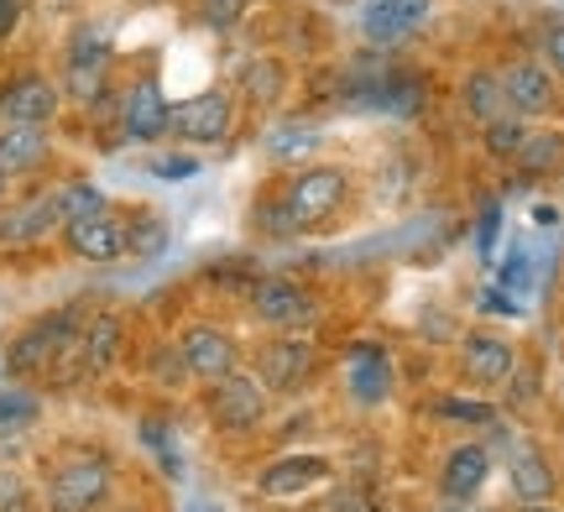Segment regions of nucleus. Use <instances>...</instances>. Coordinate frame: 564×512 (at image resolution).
<instances>
[{
  "label": "nucleus",
  "instance_id": "nucleus-42",
  "mask_svg": "<svg viewBox=\"0 0 564 512\" xmlns=\"http://www.w3.org/2000/svg\"><path fill=\"white\" fill-rule=\"evenodd\" d=\"M419 340H429V346H455V340H460V329H455V319H449L440 304H429L419 314Z\"/></svg>",
  "mask_w": 564,
  "mask_h": 512
},
{
  "label": "nucleus",
  "instance_id": "nucleus-52",
  "mask_svg": "<svg viewBox=\"0 0 564 512\" xmlns=\"http://www.w3.org/2000/svg\"><path fill=\"white\" fill-rule=\"evenodd\" d=\"M429 512H434V508H429Z\"/></svg>",
  "mask_w": 564,
  "mask_h": 512
},
{
  "label": "nucleus",
  "instance_id": "nucleus-39",
  "mask_svg": "<svg viewBox=\"0 0 564 512\" xmlns=\"http://www.w3.org/2000/svg\"><path fill=\"white\" fill-rule=\"evenodd\" d=\"M491 266H497V287H507L512 298H528V293H533V251L528 247H512Z\"/></svg>",
  "mask_w": 564,
  "mask_h": 512
},
{
  "label": "nucleus",
  "instance_id": "nucleus-41",
  "mask_svg": "<svg viewBox=\"0 0 564 512\" xmlns=\"http://www.w3.org/2000/svg\"><path fill=\"white\" fill-rule=\"evenodd\" d=\"M533 53H539V63L564 84V17H549L544 26L533 32Z\"/></svg>",
  "mask_w": 564,
  "mask_h": 512
},
{
  "label": "nucleus",
  "instance_id": "nucleus-4",
  "mask_svg": "<svg viewBox=\"0 0 564 512\" xmlns=\"http://www.w3.org/2000/svg\"><path fill=\"white\" fill-rule=\"evenodd\" d=\"M241 304H246V319L262 335H308L324 314V298L303 277H293V272H262L241 293Z\"/></svg>",
  "mask_w": 564,
  "mask_h": 512
},
{
  "label": "nucleus",
  "instance_id": "nucleus-16",
  "mask_svg": "<svg viewBox=\"0 0 564 512\" xmlns=\"http://www.w3.org/2000/svg\"><path fill=\"white\" fill-rule=\"evenodd\" d=\"M63 110V89L42 68H21L0 84V126H53Z\"/></svg>",
  "mask_w": 564,
  "mask_h": 512
},
{
  "label": "nucleus",
  "instance_id": "nucleus-10",
  "mask_svg": "<svg viewBox=\"0 0 564 512\" xmlns=\"http://www.w3.org/2000/svg\"><path fill=\"white\" fill-rule=\"evenodd\" d=\"M523 356H518V340L497 325H476L460 329L455 340V377H460L470 392H502V382L512 377Z\"/></svg>",
  "mask_w": 564,
  "mask_h": 512
},
{
  "label": "nucleus",
  "instance_id": "nucleus-47",
  "mask_svg": "<svg viewBox=\"0 0 564 512\" xmlns=\"http://www.w3.org/2000/svg\"><path fill=\"white\" fill-rule=\"evenodd\" d=\"M518 512H560L554 502H518Z\"/></svg>",
  "mask_w": 564,
  "mask_h": 512
},
{
  "label": "nucleus",
  "instance_id": "nucleus-14",
  "mask_svg": "<svg viewBox=\"0 0 564 512\" xmlns=\"http://www.w3.org/2000/svg\"><path fill=\"white\" fill-rule=\"evenodd\" d=\"M335 460L319 450H293V455H278V460H267L262 471H257V497L267 502H293V497H308V492H324V487H335Z\"/></svg>",
  "mask_w": 564,
  "mask_h": 512
},
{
  "label": "nucleus",
  "instance_id": "nucleus-6",
  "mask_svg": "<svg viewBox=\"0 0 564 512\" xmlns=\"http://www.w3.org/2000/svg\"><path fill=\"white\" fill-rule=\"evenodd\" d=\"M241 126V100L230 84H209L199 95L173 105V121H167V142L188 146V152H209V146H225Z\"/></svg>",
  "mask_w": 564,
  "mask_h": 512
},
{
  "label": "nucleus",
  "instance_id": "nucleus-27",
  "mask_svg": "<svg viewBox=\"0 0 564 512\" xmlns=\"http://www.w3.org/2000/svg\"><path fill=\"white\" fill-rule=\"evenodd\" d=\"M121 230H126V262H162L173 247V226L158 205H131L121 209Z\"/></svg>",
  "mask_w": 564,
  "mask_h": 512
},
{
  "label": "nucleus",
  "instance_id": "nucleus-44",
  "mask_svg": "<svg viewBox=\"0 0 564 512\" xmlns=\"http://www.w3.org/2000/svg\"><path fill=\"white\" fill-rule=\"evenodd\" d=\"M476 308H481V314H502V319H523V304L497 283H486L481 293H476Z\"/></svg>",
  "mask_w": 564,
  "mask_h": 512
},
{
  "label": "nucleus",
  "instance_id": "nucleus-12",
  "mask_svg": "<svg viewBox=\"0 0 564 512\" xmlns=\"http://www.w3.org/2000/svg\"><path fill=\"white\" fill-rule=\"evenodd\" d=\"M340 388L356 408H366V413L382 408L387 397L398 392V361H392V350L382 340H371V335L350 340L340 356Z\"/></svg>",
  "mask_w": 564,
  "mask_h": 512
},
{
  "label": "nucleus",
  "instance_id": "nucleus-2",
  "mask_svg": "<svg viewBox=\"0 0 564 512\" xmlns=\"http://www.w3.org/2000/svg\"><path fill=\"white\" fill-rule=\"evenodd\" d=\"M272 184H278L282 205H288V215L299 220L303 236L329 230L345 209H350V199H356V173L345 163H324V157L288 167L282 178H272Z\"/></svg>",
  "mask_w": 564,
  "mask_h": 512
},
{
  "label": "nucleus",
  "instance_id": "nucleus-40",
  "mask_svg": "<svg viewBox=\"0 0 564 512\" xmlns=\"http://www.w3.org/2000/svg\"><path fill=\"white\" fill-rule=\"evenodd\" d=\"M0 512H42V497L17 466H0Z\"/></svg>",
  "mask_w": 564,
  "mask_h": 512
},
{
  "label": "nucleus",
  "instance_id": "nucleus-36",
  "mask_svg": "<svg viewBox=\"0 0 564 512\" xmlns=\"http://www.w3.org/2000/svg\"><path fill=\"white\" fill-rule=\"evenodd\" d=\"M539 397H544V371H539V361H518L512 377L502 382V408L507 413H528Z\"/></svg>",
  "mask_w": 564,
  "mask_h": 512
},
{
  "label": "nucleus",
  "instance_id": "nucleus-8",
  "mask_svg": "<svg viewBox=\"0 0 564 512\" xmlns=\"http://www.w3.org/2000/svg\"><path fill=\"white\" fill-rule=\"evenodd\" d=\"M246 371L272 397H299L314 382V371H319V346L308 335H262L251 346V356H246Z\"/></svg>",
  "mask_w": 564,
  "mask_h": 512
},
{
  "label": "nucleus",
  "instance_id": "nucleus-33",
  "mask_svg": "<svg viewBox=\"0 0 564 512\" xmlns=\"http://www.w3.org/2000/svg\"><path fill=\"white\" fill-rule=\"evenodd\" d=\"M141 445H147V455L158 460V471L167 481H183V450H178V439H173L167 418H141Z\"/></svg>",
  "mask_w": 564,
  "mask_h": 512
},
{
  "label": "nucleus",
  "instance_id": "nucleus-34",
  "mask_svg": "<svg viewBox=\"0 0 564 512\" xmlns=\"http://www.w3.org/2000/svg\"><path fill=\"white\" fill-rule=\"evenodd\" d=\"M502 220H507L502 194H486L481 205H476V230H470V241H476V257H481L486 266L497 262V247H502Z\"/></svg>",
  "mask_w": 564,
  "mask_h": 512
},
{
  "label": "nucleus",
  "instance_id": "nucleus-28",
  "mask_svg": "<svg viewBox=\"0 0 564 512\" xmlns=\"http://www.w3.org/2000/svg\"><path fill=\"white\" fill-rule=\"evenodd\" d=\"M429 418L444 424V429H465V434H486L502 424V408L497 403H486L481 392L476 397H465V392H440V397H429Z\"/></svg>",
  "mask_w": 564,
  "mask_h": 512
},
{
  "label": "nucleus",
  "instance_id": "nucleus-20",
  "mask_svg": "<svg viewBox=\"0 0 564 512\" xmlns=\"http://www.w3.org/2000/svg\"><path fill=\"white\" fill-rule=\"evenodd\" d=\"M512 178L518 188H539V184H560L564 178V126L560 121H539L528 126L523 146H518V157H512Z\"/></svg>",
  "mask_w": 564,
  "mask_h": 512
},
{
  "label": "nucleus",
  "instance_id": "nucleus-5",
  "mask_svg": "<svg viewBox=\"0 0 564 512\" xmlns=\"http://www.w3.org/2000/svg\"><path fill=\"white\" fill-rule=\"evenodd\" d=\"M116 497V460L105 450H74L47 471L42 512H105Z\"/></svg>",
  "mask_w": 564,
  "mask_h": 512
},
{
  "label": "nucleus",
  "instance_id": "nucleus-53",
  "mask_svg": "<svg viewBox=\"0 0 564 512\" xmlns=\"http://www.w3.org/2000/svg\"><path fill=\"white\" fill-rule=\"evenodd\" d=\"M560 184H564V178H560Z\"/></svg>",
  "mask_w": 564,
  "mask_h": 512
},
{
  "label": "nucleus",
  "instance_id": "nucleus-23",
  "mask_svg": "<svg viewBox=\"0 0 564 512\" xmlns=\"http://www.w3.org/2000/svg\"><path fill=\"white\" fill-rule=\"evenodd\" d=\"M121 356H126V314H116V308H89L84 335H79V382L105 377Z\"/></svg>",
  "mask_w": 564,
  "mask_h": 512
},
{
  "label": "nucleus",
  "instance_id": "nucleus-49",
  "mask_svg": "<svg viewBox=\"0 0 564 512\" xmlns=\"http://www.w3.org/2000/svg\"><path fill=\"white\" fill-rule=\"evenodd\" d=\"M470 512H491V508H470Z\"/></svg>",
  "mask_w": 564,
  "mask_h": 512
},
{
  "label": "nucleus",
  "instance_id": "nucleus-15",
  "mask_svg": "<svg viewBox=\"0 0 564 512\" xmlns=\"http://www.w3.org/2000/svg\"><path fill=\"white\" fill-rule=\"evenodd\" d=\"M58 230H63V215H58V199H53V184L0 205V251H32L42 241H53Z\"/></svg>",
  "mask_w": 564,
  "mask_h": 512
},
{
  "label": "nucleus",
  "instance_id": "nucleus-22",
  "mask_svg": "<svg viewBox=\"0 0 564 512\" xmlns=\"http://www.w3.org/2000/svg\"><path fill=\"white\" fill-rule=\"evenodd\" d=\"M53 152H58L53 126H0V173L11 184H26V178L47 173Z\"/></svg>",
  "mask_w": 564,
  "mask_h": 512
},
{
  "label": "nucleus",
  "instance_id": "nucleus-29",
  "mask_svg": "<svg viewBox=\"0 0 564 512\" xmlns=\"http://www.w3.org/2000/svg\"><path fill=\"white\" fill-rule=\"evenodd\" d=\"M246 226H251V236H257V241H267V247H293V241H303V230H299V220L288 215V205H282L278 184H267L262 194L251 199Z\"/></svg>",
  "mask_w": 564,
  "mask_h": 512
},
{
  "label": "nucleus",
  "instance_id": "nucleus-45",
  "mask_svg": "<svg viewBox=\"0 0 564 512\" xmlns=\"http://www.w3.org/2000/svg\"><path fill=\"white\" fill-rule=\"evenodd\" d=\"M21 17H26V0H0V42L17 37Z\"/></svg>",
  "mask_w": 564,
  "mask_h": 512
},
{
  "label": "nucleus",
  "instance_id": "nucleus-1",
  "mask_svg": "<svg viewBox=\"0 0 564 512\" xmlns=\"http://www.w3.org/2000/svg\"><path fill=\"white\" fill-rule=\"evenodd\" d=\"M84 319H89V304L74 298V304H58V308H47V314H37L32 325H21L17 340L6 346V371H11V382L53 377L58 388H74V382H79Z\"/></svg>",
  "mask_w": 564,
  "mask_h": 512
},
{
  "label": "nucleus",
  "instance_id": "nucleus-30",
  "mask_svg": "<svg viewBox=\"0 0 564 512\" xmlns=\"http://www.w3.org/2000/svg\"><path fill=\"white\" fill-rule=\"evenodd\" d=\"M528 126L533 121H523V116H497V121H486L481 131H476V146H481V157L486 163H497V167H507L512 157H518V146H523V137H528Z\"/></svg>",
  "mask_w": 564,
  "mask_h": 512
},
{
  "label": "nucleus",
  "instance_id": "nucleus-37",
  "mask_svg": "<svg viewBox=\"0 0 564 512\" xmlns=\"http://www.w3.org/2000/svg\"><path fill=\"white\" fill-rule=\"evenodd\" d=\"M147 173L162 178V184H188V178L204 173V163H199V152H188V146H173V152L152 146V152H147Z\"/></svg>",
  "mask_w": 564,
  "mask_h": 512
},
{
  "label": "nucleus",
  "instance_id": "nucleus-51",
  "mask_svg": "<svg viewBox=\"0 0 564 512\" xmlns=\"http://www.w3.org/2000/svg\"><path fill=\"white\" fill-rule=\"evenodd\" d=\"M147 6H152V0H147Z\"/></svg>",
  "mask_w": 564,
  "mask_h": 512
},
{
  "label": "nucleus",
  "instance_id": "nucleus-48",
  "mask_svg": "<svg viewBox=\"0 0 564 512\" xmlns=\"http://www.w3.org/2000/svg\"><path fill=\"white\" fill-rule=\"evenodd\" d=\"M6 194H11V178H6V173H0V205H6Z\"/></svg>",
  "mask_w": 564,
  "mask_h": 512
},
{
  "label": "nucleus",
  "instance_id": "nucleus-19",
  "mask_svg": "<svg viewBox=\"0 0 564 512\" xmlns=\"http://www.w3.org/2000/svg\"><path fill=\"white\" fill-rule=\"evenodd\" d=\"M63 251L84 266H116L126 262V230H121V209H100V215H84L68 220L58 230Z\"/></svg>",
  "mask_w": 564,
  "mask_h": 512
},
{
  "label": "nucleus",
  "instance_id": "nucleus-38",
  "mask_svg": "<svg viewBox=\"0 0 564 512\" xmlns=\"http://www.w3.org/2000/svg\"><path fill=\"white\" fill-rule=\"evenodd\" d=\"M147 377H152L158 388H167V392H178V388L194 382L188 367H183V356H178V340H158V346H152V356H147Z\"/></svg>",
  "mask_w": 564,
  "mask_h": 512
},
{
  "label": "nucleus",
  "instance_id": "nucleus-24",
  "mask_svg": "<svg viewBox=\"0 0 564 512\" xmlns=\"http://www.w3.org/2000/svg\"><path fill=\"white\" fill-rule=\"evenodd\" d=\"M507 487H512V497L518 502H554V492H560V471H554V460H549L544 445H533V439H518L512 450H507Z\"/></svg>",
  "mask_w": 564,
  "mask_h": 512
},
{
  "label": "nucleus",
  "instance_id": "nucleus-3",
  "mask_svg": "<svg viewBox=\"0 0 564 512\" xmlns=\"http://www.w3.org/2000/svg\"><path fill=\"white\" fill-rule=\"evenodd\" d=\"M58 89H63V105H79V110H95L100 100H110L121 89L116 84V37H110V26H100V21L68 26Z\"/></svg>",
  "mask_w": 564,
  "mask_h": 512
},
{
  "label": "nucleus",
  "instance_id": "nucleus-46",
  "mask_svg": "<svg viewBox=\"0 0 564 512\" xmlns=\"http://www.w3.org/2000/svg\"><path fill=\"white\" fill-rule=\"evenodd\" d=\"M533 226L554 230V226H560V209H554V205H533Z\"/></svg>",
  "mask_w": 564,
  "mask_h": 512
},
{
  "label": "nucleus",
  "instance_id": "nucleus-35",
  "mask_svg": "<svg viewBox=\"0 0 564 512\" xmlns=\"http://www.w3.org/2000/svg\"><path fill=\"white\" fill-rule=\"evenodd\" d=\"M246 11H251V0H188V17L199 21L204 32H215V37H230L246 21Z\"/></svg>",
  "mask_w": 564,
  "mask_h": 512
},
{
  "label": "nucleus",
  "instance_id": "nucleus-11",
  "mask_svg": "<svg viewBox=\"0 0 564 512\" xmlns=\"http://www.w3.org/2000/svg\"><path fill=\"white\" fill-rule=\"evenodd\" d=\"M167 121H173V100L162 95V79L152 68L131 74L121 84V100H116V131H121V142H131V146L167 142Z\"/></svg>",
  "mask_w": 564,
  "mask_h": 512
},
{
  "label": "nucleus",
  "instance_id": "nucleus-21",
  "mask_svg": "<svg viewBox=\"0 0 564 512\" xmlns=\"http://www.w3.org/2000/svg\"><path fill=\"white\" fill-rule=\"evenodd\" d=\"M288 89H293V68H288L282 53H251L236 68V100L246 110H257V116H272L288 100Z\"/></svg>",
  "mask_w": 564,
  "mask_h": 512
},
{
  "label": "nucleus",
  "instance_id": "nucleus-43",
  "mask_svg": "<svg viewBox=\"0 0 564 512\" xmlns=\"http://www.w3.org/2000/svg\"><path fill=\"white\" fill-rule=\"evenodd\" d=\"M324 512H377V492L361 487V481H340V487L329 492V508Z\"/></svg>",
  "mask_w": 564,
  "mask_h": 512
},
{
  "label": "nucleus",
  "instance_id": "nucleus-26",
  "mask_svg": "<svg viewBox=\"0 0 564 512\" xmlns=\"http://www.w3.org/2000/svg\"><path fill=\"white\" fill-rule=\"evenodd\" d=\"M324 146V126L308 121V116H282L262 131V157L278 167H299L314 163V152Z\"/></svg>",
  "mask_w": 564,
  "mask_h": 512
},
{
  "label": "nucleus",
  "instance_id": "nucleus-31",
  "mask_svg": "<svg viewBox=\"0 0 564 512\" xmlns=\"http://www.w3.org/2000/svg\"><path fill=\"white\" fill-rule=\"evenodd\" d=\"M53 199H58L63 226H68V220H84V215H100V209H116L110 194H105L95 178H58V184H53Z\"/></svg>",
  "mask_w": 564,
  "mask_h": 512
},
{
  "label": "nucleus",
  "instance_id": "nucleus-25",
  "mask_svg": "<svg viewBox=\"0 0 564 512\" xmlns=\"http://www.w3.org/2000/svg\"><path fill=\"white\" fill-rule=\"evenodd\" d=\"M455 105H460V116L476 126V131H481L486 121L507 116V95H502L497 63H470L460 79H455Z\"/></svg>",
  "mask_w": 564,
  "mask_h": 512
},
{
  "label": "nucleus",
  "instance_id": "nucleus-13",
  "mask_svg": "<svg viewBox=\"0 0 564 512\" xmlns=\"http://www.w3.org/2000/svg\"><path fill=\"white\" fill-rule=\"evenodd\" d=\"M173 340H178L183 367H188V377H194L199 388H204V382H220V377H230V371L246 361L236 329L215 325V319H188Z\"/></svg>",
  "mask_w": 564,
  "mask_h": 512
},
{
  "label": "nucleus",
  "instance_id": "nucleus-32",
  "mask_svg": "<svg viewBox=\"0 0 564 512\" xmlns=\"http://www.w3.org/2000/svg\"><path fill=\"white\" fill-rule=\"evenodd\" d=\"M42 418V397L32 388H0V439H21Z\"/></svg>",
  "mask_w": 564,
  "mask_h": 512
},
{
  "label": "nucleus",
  "instance_id": "nucleus-9",
  "mask_svg": "<svg viewBox=\"0 0 564 512\" xmlns=\"http://www.w3.org/2000/svg\"><path fill=\"white\" fill-rule=\"evenodd\" d=\"M497 74H502V95L512 116H523L533 126L564 116V84L539 63V53H507L497 63Z\"/></svg>",
  "mask_w": 564,
  "mask_h": 512
},
{
  "label": "nucleus",
  "instance_id": "nucleus-17",
  "mask_svg": "<svg viewBox=\"0 0 564 512\" xmlns=\"http://www.w3.org/2000/svg\"><path fill=\"white\" fill-rule=\"evenodd\" d=\"M434 0H361V42L366 47H387L398 53L403 42H413L429 26Z\"/></svg>",
  "mask_w": 564,
  "mask_h": 512
},
{
  "label": "nucleus",
  "instance_id": "nucleus-7",
  "mask_svg": "<svg viewBox=\"0 0 564 512\" xmlns=\"http://www.w3.org/2000/svg\"><path fill=\"white\" fill-rule=\"evenodd\" d=\"M199 403H204L209 429L230 434V439H246V434H257L267 418H272V392L246 367H236L230 377H220V382H204Z\"/></svg>",
  "mask_w": 564,
  "mask_h": 512
},
{
  "label": "nucleus",
  "instance_id": "nucleus-18",
  "mask_svg": "<svg viewBox=\"0 0 564 512\" xmlns=\"http://www.w3.org/2000/svg\"><path fill=\"white\" fill-rule=\"evenodd\" d=\"M497 471V455L486 450V439H455L449 450L440 455V502H476L486 492V481Z\"/></svg>",
  "mask_w": 564,
  "mask_h": 512
},
{
  "label": "nucleus",
  "instance_id": "nucleus-50",
  "mask_svg": "<svg viewBox=\"0 0 564 512\" xmlns=\"http://www.w3.org/2000/svg\"><path fill=\"white\" fill-rule=\"evenodd\" d=\"M105 512H121V508H105Z\"/></svg>",
  "mask_w": 564,
  "mask_h": 512
}]
</instances>
